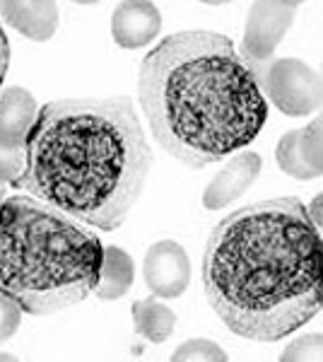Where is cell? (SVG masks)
Returning <instances> with one entry per match:
<instances>
[{"label": "cell", "instance_id": "1", "mask_svg": "<svg viewBox=\"0 0 323 362\" xmlns=\"http://www.w3.org/2000/svg\"><path fill=\"white\" fill-rule=\"evenodd\" d=\"M203 288L232 334L273 343L323 309V237L295 196L251 203L213 227Z\"/></svg>", "mask_w": 323, "mask_h": 362}, {"label": "cell", "instance_id": "2", "mask_svg": "<svg viewBox=\"0 0 323 362\" xmlns=\"http://www.w3.org/2000/svg\"><path fill=\"white\" fill-rule=\"evenodd\" d=\"M155 162L131 97H68L39 107L13 189L102 232L126 223Z\"/></svg>", "mask_w": 323, "mask_h": 362}, {"label": "cell", "instance_id": "3", "mask_svg": "<svg viewBox=\"0 0 323 362\" xmlns=\"http://www.w3.org/2000/svg\"><path fill=\"white\" fill-rule=\"evenodd\" d=\"M138 97L164 153L193 169L239 153L268 121L254 63L208 29L164 37L140 63Z\"/></svg>", "mask_w": 323, "mask_h": 362}, {"label": "cell", "instance_id": "4", "mask_svg": "<svg viewBox=\"0 0 323 362\" xmlns=\"http://www.w3.org/2000/svg\"><path fill=\"white\" fill-rule=\"evenodd\" d=\"M104 244L90 225L15 191L0 194V293L46 317L95 295Z\"/></svg>", "mask_w": 323, "mask_h": 362}, {"label": "cell", "instance_id": "5", "mask_svg": "<svg viewBox=\"0 0 323 362\" xmlns=\"http://www.w3.org/2000/svg\"><path fill=\"white\" fill-rule=\"evenodd\" d=\"M263 92L285 116H309L323 104V80L299 58H278L263 73Z\"/></svg>", "mask_w": 323, "mask_h": 362}, {"label": "cell", "instance_id": "6", "mask_svg": "<svg viewBox=\"0 0 323 362\" xmlns=\"http://www.w3.org/2000/svg\"><path fill=\"white\" fill-rule=\"evenodd\" d=\"M295 22V8L280 0H256L246 17L242 51L251 63H266L273 58L285 34Z\"/></svg>", "mask_w": 323, "mask_h": 362}, {"label": "cell", "instance_id": "7", "mask_svg": "<svg viewBox=\"0 0 323 362\" xmlns=\"http://www.w3.org/2000/svg\"><path fill=\"white\" fill-rule=\"evenodd\" d=\"M143 276L152 295L174 300L184 295L191 285V259L179 242L162 239L152 244L145 254Z\"/></svg>", "mask_w": 323, "mask_h": 362}, {"label": "cell", "instance_id": "8", "mask_svg": "<svg viewBox=\"0 0 323 362\" xmlns=\"http://www.w3.org/2000/svg\"><path fill=\"white\" fill-rule=\"evenodd\" d=\"M263 167V160L258 153H234L229 162L215 174L213 181L203 191V206L208 210H222L232 206L239 196L254 186Z\"/></svg>", "mask_w": 323, "mask_h": 362}, {"label": "cell", "instance_id": "9", "mask_svg": "<svg viewBox=\"0 0 323 362\" xmlns=\"http://www.w3.org/2000/svg\"><path fill=\"white\" fill-rule=\"evenodd\" d=\"M162 32V13L152 0H123L111 15V37L121 49H143Z\"/></svg>", "mask_w": 323, "mask_h": 362}, {"label": "cell", "instance_id": "10", "mask_svg": "<svg viewBox=\"0 0 323 362\" xmlns=\"http://www.w3.org/2000/svg\"><path fill=\"white\" fill-rule=\"evenodd\" d=\"M0 20L32 42H49L58 29L56 0H0Z\"/></svg>", "mask_w": 323, "mask_h": 362}, {"label": "cell", "instance_id": "11", "mask_svg": "<svg viewBox=\"0 0 323 362\" xmlns=\"http://www.w3.org/2000/svg\"><path fill=\"white\" fill-rule=\"evenodd\" d=\"M37 112V99L25 87H8L0 92V145L25 148Z\"/></svg>", "mask_w": 323, "mask_h": 362}, {"label": "cell", "instance_id": "12", "mask_svg": "<svg viewBox=\"0 0 323 362\" xmlns=\"http://www.w3.org/2000/svg\"><path fill=\"white\" fill-rule=\"evenodd\" d=\"M135 280V264L133 256L121 247H104V264L102 276H99V285L95 290L97 297L102 300H121L128 290L133 288Z\"/></svg>", "mask_w": 323, "mask_h": 362}, {"label": "cell", "instance_id": "13", "mask_svg": "<svg viewBox=\"0 0 323 362\" xmlns=\"http://www.w3.org/2000/svg\"><path fill=\"white\" fill-rule=\"evenodd\" d=\"M133 326L135 334L150 343H164L176 329V314L162 302V297H145L133 302Z\"/></svg>", "mask_w": 323, "mask_h": 362}, {"label": "cell", "instance_id": "14", "mask_svg": "<svg viewBox=\"0 0 323 362\" xmlns=\"http://www.w3.org/2000/svg\"><path fill=\"white\" fill-rule=\"evenodd\" d=\"M275 160H278V167L292 179L309 181V179L321 177V174L309 165L307 157H304L302 131H287L285 136L280 138L278 150H275Z\"/></svg>", "mask_w": 323, "mask_h": 362}, {"label": "cell", "instance_id": "15", "mask_svg": "<svg viewBox=\"0 0 323 362\" xmlns=\"http://www.w3.org/2000/svg\"><path fill=\"white\" fill-rule=\"evenodd\" d=\"M172 360H186V362H225L227 353L217 346L215 341H208V338H191V341L181 343L179 348L174 350Z\"/></svg>", "mask_w": 323, "mask_h": 362}, {"label": "cell", "instance_id": "16", "mask_svg": "<svg viewBox=\"0 0 323 362\" xmlns=\"http://www.w3.org/2000/svg\"><path fill=\"white\" fill-rule=\"evenodd\" d=\"M302 131V150L309 165L323 174V114L311 119L307 126L299 128Z\"/></svg>", "mask_w": 323, "mask_h": 362}, {"label": "cell", "instance_id": "17", "mask_svg": "<svg viewBox=\"0 0 323 362\" xmlns=\"http://www.w3.org/2000/svg\"><path fill=\"white\" fill-rule=\"evenodd\" d=\"M285 362H323V334H304L283 350Z\"/></svg>", "mask_w": 323, "mask_h": 362}, {"label": "cell", "instance_id": "18", "mask_svg": "<svg viewBox=\"0 0 323 362\" xmlns=\"http://www.w3.org/2000/svg\"><path fill=\"white\" fill-rule=\"evenodd\" d=\"M25 167V148L0 145V186H13Z\"/></svg>", "mask_w": 323, "mask_h": 362}, {"label": "cell", "instance_id": "19", "mask_svg": "<svg viewBox=\"0 0 323 362\" xmlns=\"http://www.w3.org/2000/svg\"><path fill=\"white\" fill-rule=\"evenodd\" d=\"M22 309L15 305L10 297H5L3 293H0V343L10 341L17 329H20L22 324Z\"/></svg>", "mask_w": 323, "mask_h": 362}, {"label": "cell", "instance_id": "20", "mask_svg": "<svg viewBox=\"0 0 323 362\" xmlns=\"http://www.w3.org/2000/svg\"><path fill=\"white\" fill-rule=\"evenodd\" d=\"M8 70H10V39H8V34H5L3 22H0V92H3V87H5Z\"/></svg>", "mask_w": 323, "mask_h": 362}, {"label": "cell", "instance_id": "21", "mask_svg": "<svg viewBox=\"0 0 323 362\" xmlns=\"http://www.w3.org/2000/svg\"><path fill=\"white\" fill-rule=\"evenodd\" d=\"M309 213H311V218H314L316 227H319V232L323 235V191L309 203Z\"/></svg>", "mask_w": 323, "mask_h": 362}, {"label": "cell", "instance_id": "22", "mask_svg": "<svg viewBox=\"0 0 323 362\" xmlns=\"http://www.w3.org/2000/svg\"><path fill=\"white\" fill-rule=\"evenodd\" d=\"M280 3H283V5H287V8H299V5H304V3H307V0H280Z\"/></svg>", "mask_w": 323, "mask_h": 362}, {"label": "cell", "instance_id": "23", "mask_svg": "<svg viewBox=\"0 0 323 362\" xmlns=\"http://www.w3.org/2000/svg\"><path fill=\"white\" fill-rule=\"evenodd\" d=\"M205 5H227V3H234V0H201Z\"/></svg>", "mask_w": 323, "mask_h": 362}, {"label": "cell", "instance_id": "24", "mask_svg": "<svg viewBox=\"0 0 323 362\" xmlns=\"http://www.w3.org/2000/svg\"><path fill=\"white\" fill-rule=\"evenodd\" d=\"M73 3H78V5H95V3H99V0H73Z\"/></svg>", "mask_w": 323, "mask_h": 362}, {"label": "cell", "instance_id": "25", "mask_svg": "<svg viewBox=\"0 0 323 362\" xmlns=\"http://www.w3.org/2000/svg\"><path fill=\"white\" fill-rule=\"evenodd\" d=\"M0 360H13V355H0Z\"/></svg>", "mask_w": 323, "mask_h": 362}, {"label": "cell", "instance_id": "26", "mask_svg": "<svg viewBox=\"0 0 323 362\" xmlns=\"http://www.w3.org/2000/svg\"><path fill=\"white\" fill-rule=\"evenodd\" d=\"M319 73H321V80H323V63H321V70H319ZM321 109H323V104H321Z\"/></svg>", "mask_w": 323, "mask_h": 362}]
</instances>
